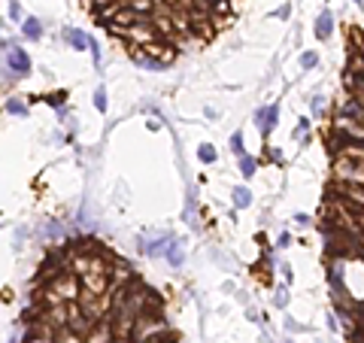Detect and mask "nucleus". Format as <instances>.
Segmentation results:
<instances>
[{"label":"nucleus","mask_w":364,"mask_h":343,"mask_svg":"<svg viewBox=\"0 0 364 343\" xmlns=\"http://www.w3.org/2000/svg\"><path fill=\"white\" fill-rule=\"evenodd\" d=\"M310 125H313V122H310V119L304 116V119L298 122V128H295V140H301V137H307V134H310Z\"/></svg>","instance_id":"6ab92c4d"},{"label":"nucleus","mask_w":364,"mask_h":343,"mask_svg":"<svg viewBox=\"0 0 364 343\" xmlns=\"http://www.w3.org/2000/svg\"><path fill=\"white\" fill-rule=\"evenodd\" d=\"M279 268H282V277H286V283H292V268H289V264H279Z\"/></svg>","instance_id":"a878e982"},{"label":"nucleus","mask_w":364,"mask_h":343,"mask_svg":"<svg viewBox=\"0 0 364 343\" xmlns=\"http://www.w3.org/2000/svg\"><path fill=\"white\" fill-rule=\"evenodd\" d=\"M6 112H12V116H27V103H24L21 97L12 94V97L6 100Z\"/></svg>","instance_id":"f8f14e48"},{"label":"nucleus","mask_w":364,"mask_h":343,"mask_svg":"<svg viewBox=\"0 0 364 343\" xmlns=\"http://www.w3.org/2000/svg\"><path fill=\"white\" fill-rule=\"evenodd\" d=\"M331 33H334V15H331L328 9H322V12H319V18H316V40H322V43H325Z\"/></svg>","instance_id":"423d86ee"},{"label":"nucleus","mask_w":364,"mask_h":343,"mask_svg":"<svg viewBox=\"0 0 364 343\" xmlns=\"http://www.w3.org/2000/svg\"><path fill=\"white\" fill-rule=\"evenodd\" d=\"M43 30H46V27H43V21H39L36 15H27V18L21 21V36H24V40H39Z\"/></svg>","instance_id":"0eeeda50"},{"label":"nucleus","mask_w":364,"mask_h":343,"mask_svg":"<svg viewBox=\"0 0 364 343\" xmlns=\"http://www.w3.org/2000/svg\"><path fill=\"white\" fill-rule=\"evenodd\" d=\"M55 343H85V340H82L79 331H73V328H61V331L55 334Z\"/></svg>","instance_id":"9b49d317"},{"label":"nucleus","mask_w":364,"mask_h":343,"mask_svg":"<svg viewBox=\"0 0 364 343\" xmlns=\"http://www.w3.org/2000/svg\"><path fill=\"white\" fill-rule=\"evenodd\" d=\"M276 246H279V249L292 246V234H289V231H282V234H279V240H276Z\"/></svg>","instance_id":"5701e85b"},{"label":"nucleus","mask_w":364,"mask_h":343,"mask_svg":"<svg viewBox=\"0 0 364 343\" xmlns=\"http://www.w3.org/2000/svg\"><path fill=\"white\" fill-rule=\"evenodd\" d=\"M295 225H301V228H310V216H304V213H295Z\"/></svg>","instance_id":"b1692460"},{"label":"nucleus","mask_w":364,"mask_h":343,"mask_svg":"<svg viewBox=\"0 0 364 343\" xmlns=\"http://www.w3.org/2000/svg\"><path fill=\"white\" fill-rule=\"evenodd\" d=\"M61 36H64V43H67L70 49H76V52H88V49H91V36H88L85 30H79V27H64Z\"/></svg>","instance_id":"7ed1b4c3"},{"label":"nucleus","mask_w":364,"mask_h":343,"mask_svg":"<svg viewBox=\"0 0 364 343\" xmlns=\"http://www.w3.org/2000/svg\"><path fill=\"white\" fill-rule=\"evenodd\" d=\"M43 100H46V103H52L55 109H61V106L67 103V94H64V91H55V94H46Z\"/></svg>","instance_id":"dca6fc26"},{"label":"nucleus","mask_w":364,"mask_h":343,"mask_svg":"<svg viewBox=\"0 0 364 343\" xmlns=\"http://www.w3.org/2000/svg\"><path fill=\"white\" fill-rule=\"evenodd\" d=\"M231 195H234V207H237V210H246V207L252 204V192H249L246 185H237Z\"/></svg>","instance_id":"9d476101"},{"label":"nucleus","mask_w":364,"mask_h":343,"mask_svg":"<svg viewBox=\"0 0 364 343\" xmlns=\"http://www.w3.org/2000/svg\"><path fill=\"white\" fill-rule=\"evenodd\" d=\"M94 109H97V112H106V88H103V85L94 91Z\"/></svg>","instance_id":"f3484780"},{"label":"nucleus","mask_w":364,"mask_h":343,"mask_svg":"<svg viewBox=\"0 0 364 343\" xmlns=\"http://www.w3.org/2000/svg\"><path fill=\"white\" fill-rule=\"evenodd\" d=\"M6 67H9L18 79H21V76H27V73H30V58H27V52H24L21 46H15V43H12V46L6 49Z\"/></svg>","instance_id":"f257e3e1"},{"label":"nucleus","mask_w":364,"mask_h":343,"mask_svg":"<svg viewBox=\"0 0 364 343\" xmlns=\"http://www.w3.org/2000/svg\"><path fill=\"white\" fill-rule=\"evenodd\" d=\"M240 173H243V179H252V176L258 173V158H252V155H240Z\"/></svg>","instance_id":"1a4fd4ad"},{"label":"nucleus","mask_w":364,"mask_h":343,"mask_svg":"<svg viewBox=\"0 0 364 343\" xmlns=\"http://www.w3.org/2000/svg\"><path fill=\"white\" fill-rule=\"evenodd\" d=\"M313 112L325 116V94H313Z\"/></svg>","instance_id":"aec40b11"},{"label":"nucleus","mask_w":364,"mask_h":343,"mask_svg":"<svg viewBox=\"0 0 364 343\" xmlns=\"http://www.w3.org/2000/svg\"><path fill=\"white\" fill-rule=\"evenodd\" d=\"M273 304L282 310V307H289V286H279L276 289V295H273Z\"/></svg>","instance_id":"a211bd4d"},{"label":"nucleus","mask_w":364,"mask_h":343,"mask_svg":"<svg viewBox=\"0 0 364 343\" xmlns=\"http://www.w3.org/2000/svg\"><path fill=\"white\" fill-rule=\"evenodd\" d=\"M9 18H12V21H24V18H21V6H18V0H9Z\"/></svg>","instance_id":"412c9836"},{"label":"nucleus","mask_w":364,"mask_h":343,"mask_svg":"<svg viewBox=\"0 0 364 343\" xmlns=\"http://www.w3.org/2000/svg\"><path fill=\"white\" fill-rule=\"evenodd\" d=\"M301 67H304V70L319 67V55H316V52H304V55H301Z\"/></svg>","instance_id":"2eb2a0df"},{"label":"nucleus","mask_w":364,"mask_h":343,"mask_svg":"<svg viewBox=\"0 0 364 343\" xmlns=\"http://www.w3.org/2000/svg\"><path fill=\"white\" fill-rule=\"evenodd\" d=\"M103 343H131V340H103Z\"/></svg>","instance_id":"bb28decb"},{"label":"nucleus","mask_w":364,"mask_h":343,"mask_svg":"<svg viewBox=\"0 0 364 343\" xmlns=\"http://www.w3.org/2000/svg\"><path fill=\"white\" fill-rule=\"evenodd\" d=\"M170 234H161V237H155V240H140V252L143 255H167V246H170Z\"/></svg>","instance_id":"20e7f679"},{"label":"nucleus","mask_w":364,"mask_h":343,"mask_svg":"<svg viewBox=\"0 0 364 343\" xmlns=\"http://www.w3.org/2000/svg\"><path fill=\"white\" fill-rule=\"evenodd\" d=\"M270 161H273V164H282V152H276V149H270Z\"/></svg>","instance_id":"393cba45"},{"label":"nucleus","mask_w":364,"mask_h":343,"mask_svg":"<svg viewBox=\"0 0 364 343\" xmlns=\"http://www.w3.org/2000/svg\"><path fill=\"white\" fill-rule=\"evenodd\" d=\"M289 343H292V340H289Z\"/></svg>","instance_id":"c756f323"},{"label":"nucleus","mask_w":364,"mask_h":343,"mask_svg":"<svg viewBox=\"0 0 364 343\" xmlns=\"http://www.w3.org/2000/svg\"><path fill=\"white\" fill-rule=\"evenodd\" d=\"M352 3H364V0H352Z\"/></svg>","instance_id":"cd10ccee"},{"label":"nucleus","mask_w":364,"mask_h":343,"mask_svg":"<svg viewBox=\"0 0 364 343\" xmlns=\"http://www.w3.org/2000/svg\"><path fill=\"white\" fill-rule=\"evenodd\" d=\"M337 116H346V119H355V122H361L364 119V106L352 97V94H346L343 100H340V109H337Z\"/></svg>","instance_id":"39448f33"},{"label":"nucleus","mask_w":364,"mask_h":343,"mask_svg":"<svg viewBox=\"0 0 364 343\" xmlns=\"http://www.w3.org/2000/svg\"><path fill=\"white\" fill-rule=\"evenodd\" d=\"M270 15H273V18H282V21H286V18H289V15H292V6H289V3H286V6H279V9H273V12H270Z\"/></svg>","instance_id":"4be33fe9"},{"label":"nucleus","mask_w":364,"mask_h":343,"mask_svg":"<svg viewBox=\"0 0 364 343\" xmlns=\"http://www.w3.org/2000/svg\"><path fill=\"white\" fill-rule=\"evenodd\" d=\"M361 125H364V119H361Z\"/></svg>","instance_id":"c85d7f7f"},{"label":"nucleus","mask_w":364,"mask_h":343,"mask_svg":"<svg viewBox=\"0 0 364 343\" xmlns=\"http://www.w3.org/2000/svg\"><path fill=\"white\" fill-rule=\"evenodd\" d=\"M276 122H279V103H267V106H258V109H255V125H258V131H261L264 137L276 128Z\"/></svg>","instance_id":"f03ea898"},{"label":"nucleus","mask_w":364,"mask_h":343,"mask_svg":"<svg viewBox=\"0 0 364 343\" xmlns=\"http://www.w3.org/2000/svg\"><path fill=\"white\" fill-rule=\"evenodd\" d=\"M197 158H200V161H204V164H213V161H216V158H219V152H216V149H213V146H210V143H204V146H200V149H197Z\"/></svg>","instance_id":"ddd939ff"},{"label":"nucleus","mask_w":364,"mask_h":343,"mask_svg":"<svg viewBox=\"0 0 364 343\" xmlns=\"http://www.w3.org/2000/svg\"><path fill=\"white\" fill-rule=\"evenodd\" d=\"M167 261H170L173 268H182V261H185V249H182L179 240H170V246H167Z\"/></svg>","instance_id":"6e6552de"},{"label":"nucleus","mask_w":364,"mask_h":343,"mask_svg":"<svg viewBox=\"0 0 364 343\" xmlns=\"http://www.w3.org/2000/svg\"><path fill=\"white\" fill-rule=\"evenodd\" d=\"M231 152H234V155H246V146H243V131H234V134H231Z\"/></svg>","instance_id":"4468645a"}]
</instances>
